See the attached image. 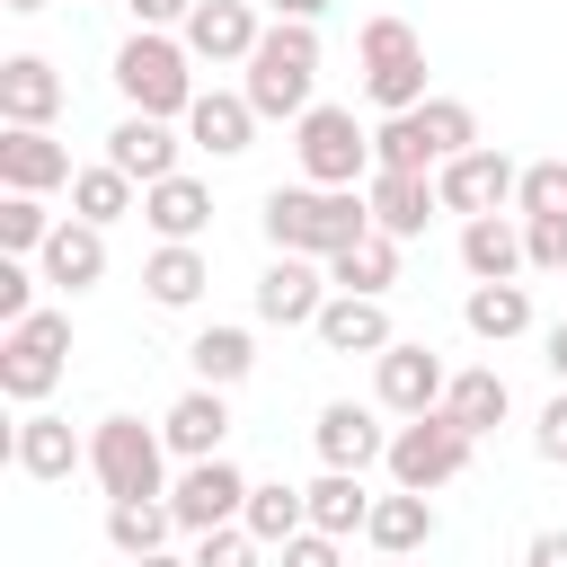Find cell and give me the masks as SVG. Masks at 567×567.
Listing matches in <instances>:
<instances>
[{
  "label": "cell",
  "instance_id": "8fae6325",
  "mask_svg": "<svg viewBox=\"0 0 567 567\" xmlns=\"http://www.w3.org/2000/svg\"><path fill=\"white\" fill-rule=\"evenodd\" d=\"M363 204H372V230H390V239H425V221L443 213L434 168H372L363 177Z\"/></svg>",
  "mask_w": 567,
  "mask_h": 567
},
{
  "label": "cell",
  "instance_id": "30bf717a",
  "mask_svg": "<svg viewBox=\"0 0 567 567\" xmlns=\"http://www.w3.org/2000/svg\"><path fill=\"white\" fill-rule=\"evenodd\" d=\"M443 390H452V372H443V354L434 346H381L372 354V399L390 408V416H425V408H443Z\"/></svg>",
  "mask_w": 567,
  "mask_h": 567
},
{
  "label": "cell",
  "instance_id": "f546056e",
  "mask_svg": "<svg viewBox=\"0 0 567 567\" xmlns=\"http://www.w3.org/2000/svg\"><path fill=\"white\" fill-rule=\"evenodd\" d=\"M186 363H195V381H213V390H239V381L257 372V337H248V328H230V319H213V328H195Z\"/></svg>",
  "mask_w": 567,
  "mask_h": 567
},
{
  "label": "cell",
  "instance_id": "ba28073f",
  "mask_svg": "<svg viewBox=\"0 0 567 567\" xmlns=\"http://www.w3.org/2000/svg\"><path fill=\"white\" fill-rule=\"evenodd\" d=\"M248 487H257V478H239V470L213 452V461H186V470L168 478V514H177V532H221V523L248 514Z\"/></svg>",
  "mask_w": 567,
  "mask_h": 567
},
{
  "label": "cell",
  "instance_id": "52a82bcc",
  "mask_svg": "<svg viewBox=\"0 0 567 567\" xmlns=\"http://www.w3.org/2000/svg\"><path fill=\"white\" fill-rule=\"evenodd\" d=\"M292 159L310 186H363L372 177V133L354 124V106H310L292 124Z\"/></svg>",
  "mask_w": 567,
  "mask_h": 567
},
{
  "label": "cell",
  "instance_id": "f1b7e54d",
  "mask_svg": "<svg viewBox=\"0 0 567 567\" xmlns=\"http://www.w3.org/2000/svg\"><path fill=\"white\" fill-rule=\"evenodd\" d=\"M461 328H470L478 346H514V337L532 328V292H523V284H470Z\"/></svg>",
  "mask_w": 567,
  "mask_h": 567
},
{
  "label": "cell",
  "instance_id": "9c48e42d",
  "mask_svg": "<svg viewBox=\"0 0 567 567\" xmlns=\"http://www.w3.org/2000/svg\"><path fill=\"white\" fill-rule=\"evenodd\" d=\"M514 186H523V168H514L496 142H470L461 159L434 168V195H443V213H461V221H470V213H505Z\"/></svg>",
  "mask_w": 567,
  "mask_h": 567
},
{
  "label": "cell",
  "instance_id": "44dd1931",
  "mask_svg": "<svg viewBox=\"0 0 567 567\" xmlns=\"http://www.w3.org/2000/svg\"><path fill=\"white\" fill-rule=\"evenodd\" d=\"M35 266H44L53 292H89V284H106V230L71 213V221H53V239H44Z\"/></svg>",
  "mask_w": 567,
  "mask_h": 567
},
{
  "label": "cell",
  "instance_id": "1f68e13d",
  "mask_svg": "<svg viewBox=\"0 0 567 567\" xmlns=\"http://www.w3.org/2000/svg\"><path fill=\"white\" fill-rule=\"evenodd\" d=\"M168 532H177L168 496H106V540H115L124 558H151V549H168Z\"/></svg>",
  "mask_w": 567,
  "mask_h": 567
},
{
  "label": "cell",
  "instance_id": "bcb514c9",
  "mask_svg": "<svg viewBox=\"0 0 567 567\" xmlns=\"http://www.w3.org/2000/svg\"><path fill=\"white\" fill-rule=\"evenodd\" d=\"M124 9H133V27H186L195 0H124Z\"/></svg>",
  "mask_w": 567,
  "mask_h": 567
},
{
  "label": "cell",
  "instance_id": "d6986e66",
  "mask_svg": "<svg viewBox=\"0 0 567 567\" xmlns=\"http://www.w3.org/2000/svg\"><path fill=\"white\" fill-rule=\"evenodd\" d=\"M310 337L328 354H381V346H399V328H390V310L372 292H328V310L310 319Z\"/></svg>",
  "mask_w": 567,
  "mask_h": 567
},
{
  "label": "cell",
  "instance_id": "f5cc1de1",
  "mask_svg": "<svg viewBox=\"0 0 567 567\" xmlns=\"http://www.w3.org/2000/svg\"><path fill=\"white\" fill-rule=\"evenodd\" d=\"M381 567H416V558H381Z\"/></svg>",
  "mask_w": 567,
  "mask_h": 567
},
{
  "label": "cell",
  "instance_id": "e0dca14e",
  "mask_svg": "<svg viewBox=\"0 0 567 567\" xmlns=\"http://www.w3.org/2000/svg\"><path fill=\"white\" fill-rule=\"evenodd\" d=\"M159 434H168V452H177V461H213V452L230 443V399H221L213 381H195V390H177V399H168Z\"/></svg>",
  "mask_w": 567,
  "mask_h": 567
},
{
  "label": "cell",
  "instance_id": "60d3db41",
  "mask_svg": "<svg viewBox=\"0 0 567 567\" xmlns=\"http://www.w3.org/2000/svg\"><path fill=\"white\" fill-rule=\"evenodd\" d=\"M523 248L540 275H567V213H523Z\"/></svg>",
  "mask_w": 567,
  "mask_h": 567
},
{
  "label": "cell",
  "instance_id": "5b68a950",
  "mask_svg": "<svg viewBox=\"0 0 567 567\" xmlns=\"http://www.w3.org/2000/svg\"><path fill=\"white\" fill-rule=\"evenodd\" d=\"M62 363H71V310H35V319L0 328V390L18 408H44L53 381H62Z\"/></svg>",
  "mask_w": 567,
  "mask_h": 567
},
{
  "label": "cell",
  "instance_id": "ffe728a7",
  "mask_svg": "<svg viewBox=\"0 0 567 567\" xmlns=\"http://www.w3.org/2000/svg\"><path fill=\"white\" fill-rule=\"evenodd\" d=\"M177 133H168V115H124L115 133H106V159L133 177V186H159V177H177Z\"/></svg>",
  "mask_w": 567,
  "mask_h": 567
},
{
  "label": "cell",
  "instance_id": "8d00e7d4",
  "mask_svg": "<svg viewBox=\"0 0 567 567\" xmlns=\"http://www.w3.org/2000/svg\"><path fill=\"white\" fill-rule=\"evenodd\" d=\"M44 239H53L44 195H0V257H44Z\"/></svg>",
  "mask_w": 567,
  "mask_h": 567
},
{
  "label": "cell",
  "instance_id": "4dcf8cb0",
  "mask_svg": "<svg viewBox=\"0 0 567 567\" xmlns=\"http://www.w3.org/2000/svg\"><path fill=\"white\" fill-rule=\"evenodd\" d=\"M301 496H310V523L337 532V540H354V532L372 523V487H363V470H319Z\"/></svg>",
  "mask_w": 567,
  "mask_h": 567
},
{
  "label": "cell",
  "instance_id": "ee69618b",
  "mask_svg": "<svg viewBox=\"0 0 567 567\" xmlns=\"http://www.w3.org/2000/svg\"><path fill=\"white\" fill-rule=\"evenodd\" d=\"M284 567H346V540L310 523V532H292V540H284Z\"/></svg>",
  "mask_w": 567,
  "mask_h": 567
},
{
  "label": "cell",
  "instance_id": "7dc6e473",
  "mask_svg": "<svg viewBox=\"0 0 567 567\" xmlns=\"http://www.w3.org/2000/svg\"><path fill=\"white\" fill-rule=\"evenodd\" d=\"M523 567H567V532H532L523 540Z\"/></svg>",
  "mask_w": 567,
  "mask_h": 567
},
{
  "label": "cell",
  "instance_id": "2e32d148",
  "mask_svg": "<svg viewBox=\"0 0 567 567\" xmlns=\"http://www.w3.org/2000/svg\"><path fill=\"white\" fill-rule=\"evenodd\" d=\"M177 35H186V53H195V62H248L266 27H257V9H248V0H195Z\"/></svg>",
  "mask_w": 567,
  "mask_h": 567
},
{
  "label": "cell",
  "instance_id": "6da1fadb",
  "mask_svg": "<svg viewBox=\"0 0 567 567\" xmlns=\"http://www.w3.org/2000/svg\"><path fill=\"white\" fill-rule=\"evenodd\" d=\"M266 248H284V257H337V248H354L363 230H372V204H363V186H275L266 195Z\"/></svg>",
  "mask_w": 567,
  "mask_h": 567
},
{
  "label": "cell",
  "instance_id": "484cf974",
  "mask_svg": "<svg viewBox=\"0 0 567 567\" xmlns=\"http://www.w3.org/2000/svg\"><path fill=\"white\" fill-rule=\"evenodd\" d=\"M363 540H372L381 558H416V549L434 540V496H416V487H390V496H372V523H363Z\"/></svg>",
  "mask_w": 567,
  "mask_h": 567
},
{
  "label": "cell",
  "instance_id": "836d02e7",
  "mask_svg": "<svg viewBox=\"0 0 567 567\" xmlns=\"http://www.w3.org/2000/svg\"><path fill=\"white\" fill-rule=\"evenodd\" d=\"M363 97H372L381 115L425 106V44H416V53H381V62H363Z\"/></svg>",
  "mask_w": 567,
  "mask_h": 567
},
{
  "label": "cell",
  "instance_id": "f907efd6",
  "mask_svg": "<svg viewBox=\"0 0 567 567\" xmlns=\"http://www.w3.org/2000/svg\"><path fill=\"white\" fill-rule=\"evenodd\" d=\"M124 567H195V558H168V549H151V558H124Z\"/></svg>",
  "mask_w": 567,
  "mask_h": 567
},
{
  "label": "cell",
  "instance_id": "83f0119b",
  "mask_svg": "<svg viewBox=\"0 0 567 567\" xmlns=\"http://www.w3.org/2000/svg\"><path fill=\"white\" fill-rule=\"evenodd\" d=\"M399 248H408V239L363 230L354 248H337V257H328V284H337V292H372V301H381V292L399 284Z\"/></svg>",
  "mask_w": 567,
  "mask_h": 567
},
{
  "label": "cell",
  "instance_id": "816d5d0a",
  "mask_svg": "<svg viewBox=\"0 0 567 567\" xmlns=\"http://www.w3.org/2000/svg\"><path fill=\"white\" fill-rule=\"evenodd\" d=\"M0 9H18V18H35V9H53V0H0Z\"/></svg>",
  "mask_w": 567,
  "mask_h": 567
},
{
  "label": "cell",
  "instance_id": "f35d334b",
  "mask_svg": "<svg viewBox=\"0 0 567 567\" xmlns=\"http://www.w3.org/2000/svg\"><path fill=\"white\" fill-rule=\"evenodd\" d=\"M514 213H567V159H532L514 186Z\"/></svg>",
  "mask_w": 567,
  "mask_h": 567
},
{
  "label": "cell",
  "instance_id": "e575fe53",
  "mask_svg": "<svg viewBox=\"0 0 567 567\" xmlns=\"http://www.w3.org/2000/svg\"><path fill=\"white\" fill-rule=\"evenodd\" d=\"M266 549H284L292 532H310V496L301 487H284V478H266V487H248V514H239Z\"/></svg>",
  "mask_w": 567,
  "mask_h": 567
},
{
  "label": "cell",
  "instance_id": "ac0fdd59",
  "mask_svg": "<svg viewBox=\"0 0 567 567\" xmlns=\"http://www.w3.org/2000/svg\"><path fill=\"white\" fill-rule=\"evenodd\" d=\"M257 124H266V115L248 106V89H195V106H186V142L213 151V159H239Z\"/></svg>",
  "mask_w": 567,
  "mask_h": 567
},
{
  "label": "cell",
  "instance_id": "3957f363",
  "mask_svg": "<svg viewBox=\"0 0 567 567\" xmlns=\"http://www.w3.org/2000/svg\"><path fill=\"white\" fill-rule=\"evenodd\" d=\"M195 53H186V35H168V27H133L124 44H115V89H124V106L133 115H186L195 106V71H186Z\"/></svg>",
  "mask_w": 567,
  "mask_h": 567
},
{
  "label": "cell",
  "instance_id": "c3c4849f",
  "mask_svg": "<svg viewBox=\"0 0 567 567\" xmlns=\"http://www.w3.org/2000/svg\"><path fill=\"white\" fill-rule=\"evenodd\" d=\"M266 9H275V18H301V27H319L337 0H266Z\"/></svg>",
  "mask_w": 567,
  "mask_h": 567
},
{
  "label": "cell",
  "instance_id": "cb8c5ba5",
  "mask_svg": "<svg viewBox=\"0 0 567 567\" xmlns=\"http://www.w3.org/2000/svg\"><path fill=\"white\" fill-rule=\"evenodd\" d=\"M204 284H213V257H204L195 239H159V248L142 257V292H151L159 310H195Z\"/></svg>",
  "mask_w": 567,
  "mask_h": 567
},
{
  "label": "cell",
  "instance_id": "7a4b0ae2",
  "mask_svg": "<svg viewBox=\"0 0 567 567\" xmlns=\"http://www.w3.org/2000/svg\"><path fill=\"white\" fill-rule=\"evenodd\" d=\"M310 80H319V27H301V18H275L266 35H257V53H248V106L257 115H275V124H301L319 97H310Z\"/></svg>",
  "mask_w": 567,
  "mask_h": 567
},
{
  "label": "cell",
  "instance_id": "74e56055",
  "mask_svg": "<svg viewBox=\"0 0 567 567\" xmlns=\"http://www.w3.org/2000/svg\"><path fill=\"white\" fill-rule=\"evenodd\" d=\"M372 168H434L416 106H408V115H381V133H372Z\"/></svg>",
  "mask_w": 567,
  "mask_h": 567
},
{
  "label": "cell",
  "instance_id": "ab89813d",
  "mask_svg": "<svg viewBox=\"0 0 567 567\" xmlns=\"http://www.w3.org/2000/svg\"><path fill=\"white\" fill-rule=\"evenodd\" d=\"M257 532L248 523H221V532H195V567H257Z\"/></svg>",
  "mask_w": 567,
  "mask_h": 567
},
{
  "label": "cell",
  "instance_id": "277c9868",
  "mask_svg": "<svg viewBox=\"0 0 567 567\" xmlns=\"http://www.w3.org/2000/svg\"><path fill=\"white\" fill-rule=\"evenodd\" d=\"M89 470L106 496H168V434L142 416H97L89 425Z\"/></svg>",
  "mask_w": 567,
  "mask_h": 567
},
{
  "label": "cell",
  "instance_id": "5bb4252c",
  "mask_svg": "<svg viewBox=\"0 0 567 567\" xmlns=\"http://www.w3.org/2000/svg\"><path fill=\"white\" fill-rule=\"evenodd\" d=\"M310 443H319V470H372V461H390L381 416H372V408H354V399H328V408H319V425H310Z\"/></svg>",
  "mask_w": 567,
  "mask_h": 567
},
{
  "label": "cell",
  "instance_id": "4fadbf2b",
  "mask_svg": "<svg viewBox=\"0 0 567 567\" xmlns=\"http://www.w3.org/2000/svg\"><path fill=\"white\" fill-rule=\"evenodd\" d=\"M80 168H71V151L44 133V124H9L0 133V186L9 195H53V186H71Z\"/></svg>",
  "mask_w": 567,
  "mask_h": 567
},
{
  "label": "cell",
  "instance_id": "8992f818",
  "mask_svg": "<svg viewBox=\"0 0 567 567\" xmlns=\"http://www.w3.org/2000/svg\"><path fill=\"white\" fill-rule=\"evenodd\" d=\"M470 443L478 434H461L443 408H425V416H408L399 434H390V487H416V496H434V487H452L461 470H470Z\"/></svg>",
  "mask_w": 567,
  "mask_h": 567
},
{
  "label": "cell",
  "instance_id": "7c38bea8",
  "mask_svg": "<svg viewBox=\"0 0 567 567\" xmlns=\"http://www.w3.org/2000/svg\"><path fill=\"white\" fill-rule=\"evenodd\" d=\"M319 310H328L319 257H284V248H275V266L257 275V319H266V328H310Z\"/></svg>",
  "mask_w": 567,
  "mask_h": 567
},
{
  "label": "cell",
  "instance_id": "9a60e30c",
  "mask_svg": "<svg viewBox=\"0 0 567 567\" xmlns=\"http://www.w3.org/2000/svg\"><path fill=\"white\" fill-rule=\"evenodd\" d=\"M9 461L27 470V478H71V470H89V443L71 434V416H53V408H27L18 416V434H9Z\"/></svg>",
  "mask_w": 567,
  "mask_h": 567
},
{
  "label": "cell",
  "instance_id": "4316f807",
  "mask_svg": "<svg viewBox=\"0 0 567 567\" xmlns=\"http://www.w3.org/2000/svg\"><path fill=\"white\" fill-rule=\"evenodd\" d=\"M443 416H452L461 434H496V425L514 416V390H505V372H496V363H470V372H452V390H443Z\"/></svg>",
  "mask_w": 567,
  "mask_h": 567
},
{
  "label": "cell",
  "instance_id": "7402d4cb",
  "mask_svg": "<svg viewBox=\"0 0 567 567\" xmlns=\"http://www.w3.org/2000/svg\"><path fill=\"white\" fill-rule=\"evenodd\" d=\"M62 115V71L44 53H9L0 62V124H53Z\"/></svg>",
  "mask_w": 567,
  "mask_h": 567
},
{
  "label": "cell",
  "instance_id": "d4e9b609",
  "mask_svg": "<svg viewBox=\"0 0 567 567\" xmlns=\"http://www.w3.org/2000/svg\"><path fill=\"white\" fill-rule=\"evenodd\" d=\"M142 221H151L159 239H204V230H213V186L177 168V177L142 186Z\"/></svg>",
  "mask_w": 567,
  "mask_h": 567
},
{
  "label": "cell",
  "instance_id": "603a6c76",
  "mask_svg": "<svg viewBox=\"0 0 567 567\" xmlns=\"http://www.w3.org/2000/svg\"><path fill=\"white\" fill-rule=\"evenodd\" d=\"M461 266H470V284H514L532 266V248H523V230L505 213H470L461 221Z\"/></svg>",
  "mask_w": 567,
  "mask_h": 567
},
{
  "label": "cell",
  "instance_id": "681fc988",
  "mask_svg": "<svg viewBox=\"0 0 567 567\" xmlns=\"http://www.w3.org/2000/svg\"><path fill=\"white\" fill-rule=\"evenodd\" d=\"M540 363H549V372H558V381H567V319H558V328H549V337H540Z\"/></svg>",
  "mask_w": 567,
  "mask_h": 567
},
{
  "label": "cell",
  "instance_id": "d6a6232c",
  "mask_svg": "<svg viewBox=\"0 0 567 567\" xmlns=\"http://www.w3.org/2000/svg\"><path fill=\"white\" fill-rule=\"evenodd\" d=\"M71 213H80V221H97V230H115L124 213H142V186H133L115 159H97V168H80V177H71Z\"/></svg>",
  "mask_w": 567,
  "mask_h": 567
},
{
  "label": "cell",
  "instance_id": "7bdbcfd3",
  "mask_svg": "<svg viewBox=\"0 0 567 567\" xmlns=\"http://www.w3.org/2000/svg\"><path fill=\"white\" fill-rule=\"evenodd\" d=\"M354 53H363V62H381V53H416V27L381 9V18H363V35H354Z\"/></svg>",
  "mask_w": 567,
  "mask_h": 567
},
{
  "label": "cell",
  "instance_id": "f6af8a7d",
  "mask_svg": "<svg viewBox=\"0 0 567 567\" xmlns=\"http://www.w3.org/2000/svg\"><path fill=\"white\" fill-rule=\"evenodd\" d=\"M532 452H540V461H558V470H567V381H558V399H549V408H540V416H532Z\"/></svg>",
  "mask_w": 567,
  "mask_h": 567
},
{
  "label": "cell",
  "instance_id": "b9f144b4",
  "mask_svg": "<svg viewBox=\"0 0 567 567\" xmlns=\"http://www.w3.org/2000/svg\"><path fill=\"white\" fill-rule=\"evenodd\" d=\"M35 266L27 257H0V328H18V319H35Z\"/></svg>",
  "mask_w": 567,
  "mask_h": 567
},
{
  "label": "cell",
  "instance_id": "d590c367",
  "mask_svg": "<svg viewBox=\"0 0 567 567\" xmlns=\"http://www.w3.org/2000/svg\"><path fill=\"white\" fill-rule=\"evenodd\" d=\"M416 124H425V151H434V168H443V159H461V151L478 142V115H470L461 97H425V106H416Z\"/></svg>",
  "mask_w": 567,
  "mask_h": 567
}]
</instances>
